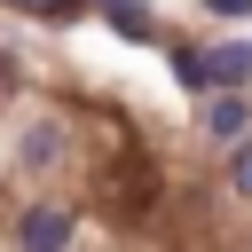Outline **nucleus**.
<instances>
[{"label":"nucleus","instance_id":"4","mask_svg":"<svg viewBox=\"0 0 252 252\" xmlns=\"http://www.w3.org/2000/svg\"><path fill=\"white\" fill-rule=\"evenodd\" d=\"M213 134H244V102H220L213 110Z\"/></svg>","mask_w":252,"mask_h":252},{"label":"nucleus","instance_id":"3","mask_svg":"<svg viewBox=\"0 0 252 252\" xmlns=\"http://www.w3.org/2000/svg\"><path fill=\"white\" fill-rule=\"evenodd\" d=\"M8 8H24V16H47V24H55V16H71L79 0H8Z\"/></svg>","mask_w":252,"mask_h":252},{"label":"nucleus","instance_id":"6","mask_svg":"<svg viewBox=\"0 0 252 252\" xmlns=\"http://www.w3.org/2000/svg\"><path fill=\"white\" fill-rule=\"evenodd\" d=\"M8 87H16V63H8V55H0V94H8Z\"/></svg>","mask_w":252,"mask_h":252},{"label":"nucleus","instance_id":"2","mask_svg":"<svg viewBox=\"0 0 252 252\" xmlns=\"http://www.w3.org/2000/svg\"><path fill=\"white\" fill-rule=\"evenodd\" d=\"M16 236H24V244H63V236H71V213H63V205H32V213L16 220Z\"/></svg>","mask_w":252,"mask_h":252},{"label":"nucleus","instance_id":"1","mask_svg":"<svg viewBox=\"0 0 252 252\" xmlns=\"http://www.w3.org/2000/svg\"><path fill=\"white\" fill-rule=\"evenodd\" d=\"M181 79L189 87H236V79H252V47H181Z\"/></svg>","mask_w":252,"mask_h":252},{"label":"nucleus","instance_id":"5","mask_svg":"<svg viewBox=\"0 0 252 252\" xmlns=\"http://www.w3.org/2000/svg\"><path fill=\"white\" fill-rule=\"evenodd\" d=\"M228 181H236V197H252V142L236 150V165H228Z\"/></svg>","mask_w":252,"mask_h":252}]
</instances>
